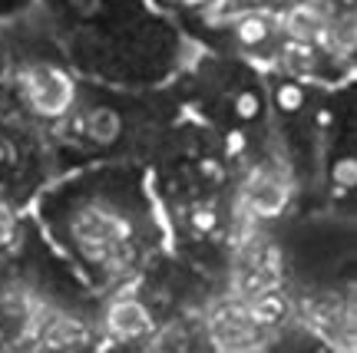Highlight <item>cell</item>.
Segmentation results:
<instances>
[{"label":"cell","mask_w":357,"mask_h":353,"mask_svg":"<svg viewBox=\"0 0 357 353\" xmlns=\"http://www.w3.org/2000/svg\"><path fill=\"white\" fill-rule=\"evenodd\" d=\"M56 10L73 26H116L142 17L139 0H56Z\"/></svg>","instance_id":"obj_7"},{"label":"cell","mask_w":357,"mask_h":353,"mask_svg":"<svg viewBox=\"0 0 357 353\" xmlns=\"http://www.w3.org/2000/svg\"><path fill=\"white\" fill-rule=\"evenodd\" d=\"M202 350H208L202 334V320H199V314H185V311L166 314L155 324L153 334L136 347V353H202Z\"/></svg>","instance_id":"obj_5"},{"label":"cell","mask_w":357,"mask_h":353,"mask_svg":"<svg viewBox=\"0 0 357 353\" xmlns=\"http://www.w3.org/2000/svg\"><path fill=\"white\" fill-rule=\"evenodd\" d=\"M337 10H341V3H334V0H291V3L275 10L278 37L298 40V43H314Z\"/></svg>","instance_id":"obj_6"},{"label":"cell","mask_w":357,"mask_h":353,"mask_svg":"<svg viewBox=\"0 0 357 353\" xmlns=\"http://www.w3.org/2000/svg\"><path fill=\"white\" fill-rule=\"evenodd\" d=\"M225 33H229L231 47L242 53L245 60H252L258 50H265L268 43L278 37V26H275V10L248 7V10H242L229 26H225Z\"/></svg>","instance_id":"obj_8"},{"label":"cell","mask_w":357,"mask_h":353,"mask_svg":"<svg viewBox=\"0 0 357 353\" xmlns=\"http://www.w3.org/2000/svg\"><path fill=\"white\" fill-rule=\"evenodd\" d=\"M328 175H331V189L334 195H351L357 185V159H354V152L347 149L344 155L337 152L331 159V165H328Z\"/></svg>","instance_id":"obj_9"},{"label":"cell","mask_w":357,"mask_h":353,"mask_svg":"<svg viewBox=\"0 0 357 353\" xmlns=\"http://www.w3.org/2000/svg\"><path fill=\"white\" fill-rule=\"evenodd\" d=\"M116 189L106 172H86L47 198V225L96 288H119L146 271L142 189L129 182Z\"/></svg>","instance_id":"obj_1"},{"label":"cell","mask_w":357,"mask_h":353,"mask_svg":"<svg viewBox=\"0 0 357 353\" xmlns=\"http://www.w3.org/2000/svg\"><path fill=\"white\" fill-rule=\"evenodd\" d=\"M199 320L208 353H261L271 343V334L258 327L245 304L229 294L215 297L199 314Z\"/></svg>","instance_id":"obj_4"},{"label":"cell","mask_w":357,"mask_h":353,"mask_svg":"<svg viewBox=\"0 0 357 353\" xmlns=\"http://www.w3.org/2000/svg\"><path fill=\"white\" fill-rule=\"evenodd\" d=\"M159 320H162V314L155 311L149 294L142 290L139 278H132L102 297L100 314H96V330L109 350H129V347H139L155 330Z\"/></svg>","instance_id":"obj_3"},{"label":"cell","mask_w":357,"mask_h":353,"mask_svg":"<svg viewBox=\"0 0 357 353\" xmlns=\"http://www.w3.org/2000/svg\"><path fill=\"white\" fill-rule=\"evenodd\" d=\"M10 89L20 113L47 129L63 123L66 116L77 109L79 96H83L77 73L60 60H53V56H24V60H17L10 70Z\"/></svg>","instance_id":"obj_2"}]
</instances>
